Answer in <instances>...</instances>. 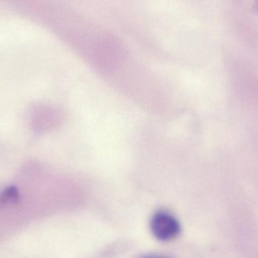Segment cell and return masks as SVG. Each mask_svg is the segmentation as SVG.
<instances>
[{
  "label": "cell",
  "instance_id": "6da1fadb",
  "mask_svg": "<svg viewBox=\"0 0 258 258\" xmlns=\"http://www.w3.org/2000/svg\"><path fill=\"white\" fill-rule=\"evenodd\" d=\"M150 228L155 239L160 242H171L177 239L182 231L178 220L165 211H157L152 215Z\"/></svg>",
  "mask_w": 258,
  "mask_h": 258
},
{
  "label": "cell",
  "instance_id": "7a4b0ae2",
  "mask_svg": "<svg viewBox=\"0 0 258 258\" xmlns=\"http://www.w3.org/2000/svg\"><path fill=\"white\" fill-rule=\"evenodd\" d=\"M19 200L18 189L15 186L8 187L0 194V209L16 205Z\"/></svg>",
  "mask_w": 258,
  "mask_h": 258
},
{
  "label": "cell",
  "instance_id": "3957f363",
  "mask_svg": "<svg viewBox=\"0 0 258 258\" xmlns=\"http://www.w3.org/2000/svg\"><path fill=\"white\" fill-rule=\"evenodd\" d=\"M140 258H170L168 257H165V256H159V255H147L144 256Z\"/></svg>",
  "mask_w": 258,
  "mask_h": 258
}]
</instances>
